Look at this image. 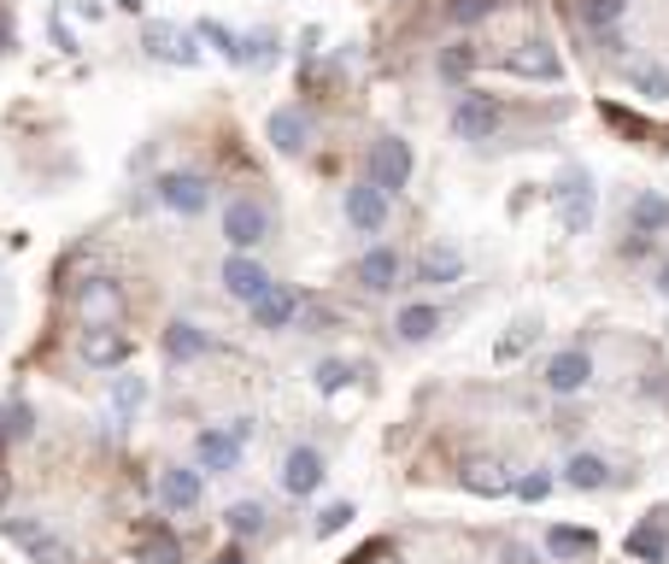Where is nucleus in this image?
I'll return each mask as SVG.
<instances>
[{
  "mask_svg": "<svg viewBox=\"0 0 669 564\" xmlns=\"http://www.w3.org/2000/svg\"><path fill=\"white\" fill-rule=\"evenodd\" d=\"M628 89L658 107V100H669V71H664V65H634V71H628Z\"/></svg>",
  "mask_w": 669,
  "mask_h": 564,
  "instance_id": "nucleus-33",
  "label": "nucleus"
},
{
  "mask_svg": "<svg viewBox=\"0 0 669 564\" xmlns=\"http://www.w3.org/2000/svg\"><path fill=\"white\" fill-rule=\"evenodd\" d=\"M658 295H664V300H669V265H664V270H658Z\"/></svg>",
  "mask_w": 669,
  "mask_h": 564,
  "instance_id": "nucleus-45",
  "label": "nucleus"
},
{
  "mask_svg": "<svg viewBox=\"0 0 669 564\" xmlns=\"http://www.w3.org/2000/svg\"><path fill=\"white\" fill-rule=\"evenodd\" d=\"M564 483H570L576 494H599L611 483V465L599 453H570V465H564Z\"/></svg>",
  "mask_w": 669,
  "mask_h": 564,
  "instance_id": "nucleus-24",
  "label": "nucleus"
},
{
  "mask_svg": "<svg viewBox=\"0 0 669 564\" xmlns=\"http://www.w3.org/2000/svg\"><path fill=\"white\" fill-rule=\"evenodd\" d=\"M265 135H270V147L288 153V159H300L305 147H312V118H305L300 107H277L265 118Z\"/></svg>",
  "mask_w": 669,
  "mask_h": 564,
  "instance_id": "nucleus-15",
  "label": "nucleus"
},
{
  "mask_svg": "<svg viewBox=\"0 0 669 564\" xmlns=\"http://www.w3.org/2000/svg\"><path fill=\"white\" fill-rule=\"evenodd\" d=\"M223 523H230V535L235 541H259L265 535V523H270V511L259 500H235L230 511H223Z\"/></svg>",
  "mask_w": 669,
  "mask_h": 564,
  "instance_id": "nucleus-27",
  "label": "nucleus"
},
{
  "mask_svg": "<svg viewBox=\"0 0 669 564\" xmlns=\"http://www.w3.org/2000/svg\"><path fill=\"white\" fill-rule=\"evenodd\" d=\"M277 54H282L277 30H253L247 36V65H277Z\"/></svg>",
  "mask_w": 669,
  "mask_h": 564,
  "instance_id": "nucleus-38",
  "label": "nucleus"
},
{
  "mask_svg": "<svg viewBox=\"0 0 669 564\" xmlns=\"http://www.w3.org/2000/svg\"><path fill=\"white\" fill-rule=\"evenodd\" d=\"M505 71H511V77H528V82H558V77H564V59H558L553 42L528 36V42H517V47L505 54Z\"/></svg>",
  "mask_w": 669,
  "mask_h": 564,
  "instance_id": "nucleus-7",
  "label": "nucleus"
},
{
  "mask_svg": "<svg viewBox=\"0 0 669 564\" xmlns=\"http://www.w3.org/2000/svg\"><path fill=\"white\" fill-rule=\"evenodd\" d=\"M194 36H200V42H212V47H218V54L230 59V65H247V36L223 30L218 19H200V24H194Z\"/></svg>",
  "mask_w": 669,
  "mask_h": 564,
  "instance_id": "nucleus-29",
  "label": "nucleus"
},
{
  "mask_svg": "<svg viewBox=\"0 0 669 564\" xmlns=\"http://www.w3.org/2000/svg\"><path fill=\"white\" fill-rule=\"evenodd\" d=\"M623 553L640 559V564H664L669 559V511H651L646 523H634L628 541H623Z\"/></svg>",
  "mask_w": 669,
  "mask_h": 564,
  "instance_id": "nucleus-18",
  "label": "nucleus"
},
{
  "mask_svg": "<svg viewBox=\"0 0 669 564\" xmlns=\"http://www.w3.org/2000/svg\"><path fill=\"white\" fill-rule=\"evenodd\" d=\"M500 124H505L500 95H482V89H465V95H458V107H453V135H458V142H488Z\"/></svg>",
  "mask_w": 669,
  "mask_h": 564,
  "instance_id": "nucleus-3",
  "label": "nucleus"
},
{
  "mask_svg": "<svg viewBox=\"0 0 669 564\" xmlns=\"http://www.w3.org/2000/svg\"><path fill=\"white\" fill-rule=\"evenodd\" d=\"M212 564H247V553H235V546H223V553H218Z\"/></svg>",
  "mask_w": 669,
  "mask_h": 564,
  "instance_id": "nucleus-44",
  "label": "nucleus"
},
{
  "mask_svg": "<svg viewBox=\"0 0 669 564\" xmlns=\"http://www.w3.org/2000/svg\"><path fill=\"white\" fill-rule=\"evenodd\" d=\"M142 406H147V376H118V383H112V412H118V423H135Z\"/></svg>",
  "mask_w": 669,
  "mask_h": 564,
  "instance_id": "nucleus-30",
  "label": "nucleus"
},
{
  "mask_svg": "<svg viewBox=\"0 0 669 564\" xmlns=\"http://www.w3.org/2000/svg\"><path fill=\"white\" fill-rule=\"evenodd\" d=\"M312 383L323 388V395H335V388L353 383V365H347V358H323V365L312 371Z\"/></svg>",
  "mask_w": 669,
  "mask_h": 564,
  "instance_id": "nucleus-37",
  "label": "nucleus"
},
{
  "mask_svg": "<svg viewBox=\"0 0 669 564\" xmlns=\"http://www.w3.org/2000/svg\"><path fill=\"white\" fill-rule=\"evenodd\" d=\"M242 447H247V441L235 430H200L194 458H200L205 476H230V471H242Z\"/></svg>",
  "mask_w": 669,
  "mask_h": 564,
  "instance_id": "nucleus-13",
  "label": "nucleus"
},
{
  "mask_svg": "<svg viewBox=\"0 0 669 564\" xmlns=\"http://www.w3.org/2000/svg\"><path fill=\"white\" fill-rule=\"evenodd\" d=\"M270 235H277V218H270L265 200H253V195H235L230 207H223V242H230L235 253H253V247H265Z\"/></svg>",
  "mask_w": 669,
  "mask_h": 564,
  "instance_id": "nucleus-1",
  "label": "nucleus"
},
{
  "mask_svg": "<svg viewBox=\"0 0 669 564\" xmlns=\"http://www.w3.org/2000/svg\"><path fill=\"white\" fill-rule=\"evenodd\" d=\"M546 553H553V559H588L593 553V529L553 523V529H546Z\"/></svg>",
  "mask_w": 669,
  "mask_h": 564,
  "instance_id": "nucleus-28",
  "label": "nucleus"
},
{
  "mask_svg": "<svg viewBox=\"0 0 669 564\" xmlns=\"http://www.w3.org/2000/svg\"><path fill=\"white\" fill-rule=\"evenodd\" d=\"M77 353H82L89 371H124L135 358V335L124 330V323H82Z\"/></svg>",
  "mask_w": 669,
  "mask_h": 564,
  "instance_id": "nucleus-2",
  "label": "nucleus"
},
{
  "mask_svg": "<svg viewBox=\"0 0 669 564\" xmlns=\"http://www.w3.org/2000/svg\"><path fill=\"white\" fill-rule=\"evenodd\" d=\"M500 7H511V0H446V19H453V24H482V19H493V12H500Z\"/></svg>",
  "mask_w": 669,
  "mask_h": 564,
  "instance_id": "nucleus-35",
  "label": "nucleus"
},
{
  "mask_svg": "<svg viewBox=\"0 0 669 564\" xmlns=\"http://www.w3.org/2000/svg\"><path fill=\"white\" fill-rule=\"evenodd\" d=\"M323 476H330V471H323V453H317V447H294V453L282 458V488L294 494V500L317 494V488H323Z\"/></svg>",
  "mask_w": 669,
  "mask_h": 564,
  "instance_id": "nucleus-20",
  "label": "nucleus"
},
{
  "mask_svg": "<svg viewBox=\"0 0 669 564\" xmlns=\"http://www.w3.org/2000/svg\"><path fill=\"white\" fill-rule=\"evenodd\" d=\"M393 330H400V341H428L441 330V312L435 306H405V312L393 318Z\"/></svg>",
  "mask_w": 669,
  "mask_h": 564,
  "instance_id": "nucleus-32",
  "label": "nucleus"
},
{
  "mask_svg": "<svg viewBox=\"0 0 669 564\" xmlns=\"http://www.w3.org/2000/svg\"><path fill=\"white\" fill-rule=\"evenodd\" d=\"M294 318H300V295L288 283H277L259 306H253V323H259V330H294Z\"/></svg>",
  "mask_w": 669,
  "mask_h": 564,
  "instance_id": "nucleus-23",
  "label": "nucleus"
},
{
  "mask_svg": "<svg viewBox=\"0 0 669 564\" xmlns=\"http://www.w3.org/2000/svg\"><path fill=\"white\" fill-rule=\"evenodd\" d=\"M7 488H12V476H7V471H0V506H7Z\"/></svg>",
  "mask_w": 669,
  "mask_h": 564,
  "instance_id": "nucleus-46",
  "label": "nucleus"
},
{
  "mask_svg": "<svg viewBox=\"0 0 669 564\" xmlns=\"http://www.w3.org/2000/svg\"><path fill=\"white\" fill-rule=\"evenodd\" d=\"M0 54H7V30H0Z\"/></svg>",
  "mask_w": 669,
  "mask_h": 564,
  "instance_id": "nucleus-47",
  "label": "nucleus"
},
{
  "mask_svg": "<svg viewBox=\"0 0 669 564\" xmlns=\"http://www.w3.org/2000/svg\"><path fill=\"white\" fill-rule=\"evenodd\" d=\"M200 36L194 30H177V24H147L142 30V47L153 59H165V65H200Z\"/></svg>",
  "mask_w": 669,
  "mask_h": 564,
  "instance_id": "nucleus-14",
  "label": "nucleus"
},
{
  "mask_svg": "<svg viewBox=\"0 0 669 564\" xmlns=\"http://www.w3.org/2000/svg\"><path fill=\"white\" fill-rule=\"evenodd\" d=\"M553 200H558V230H564V235H588L593 207H599V195H593L588 170H570V177H564V183L553 188Z\"/></svg>",
  "mask_w": 669,
  "mask_h": 564,
  "instance_id": "nucleus-5",
  "label": "nucleus"
},
{
  "mask_svg": "<svg viewBox=\"0 0 669 564\" xmlns=\"http://www.w3.org/2000/svg\"><path fill=\"white\" fill-rule=\"evenodd\" d=\"M159 200L170 212H182V218H200L205 207H212V183H205L200 170H165V177H159Z\"/></svg>",
  "mask_w": 669,
  "mask_h": 564,
  "instance_id": "nucleus-8",
  "label": "nucleus"
},
{
  "mask_svg": "<svg viewBox=\"0 0 669 564\" xmlns=\"http://www.w3.org/2000/svg\"><path fill=\"white\" fill-rule=\"evenodd\" d=\"M358 559H365V564H405L400 553H388V546H370V553H358Z\"/></svg>",
  "mask_w": 669,
  "mask_h": 564,
  "instance_id": "nucleus-43",
  "label": "nucleus"
},
{
  "mask_svg": "<svg viewBox=\"0 0 669 564\" xmlns=\"http://www.w3.org/2000/svg\"><path fill=\"white\" fill-rule=\"evenodd\" d=\"M476 47L470 42H453V47H441V82H465L470 71H476Z\"/></svg>",
  "mask_w": 669,
  "mask_h": 564,
  "instance_id": "nucleus-34",
  "label": "nucleus"
},
{
  "mask_svg": "<svg viewBox=\"0 0 669 564\" xmlns=\"http://www.w3.org/2000/svg\"><path fill=\"white\" fill-rule=\"evenodd\" d=\"M30 423H36V412H30L24 400H12L7 412H0V441H24V435H30Z\"/></svg>",
  "mask_w": 669,
  "mask_h": 564,
  "instance_id": "nucleus-36",
  "label": "nucleus"
},
{
  "mask_svg": "<svg viewBox=\"0 0 669 564\" xmlns=\"http://www.w3.org/2000/svg\"><path fill=\"white\" fill-rule=\"evenodd\" d=\"M0 529H7V535L19 541L36 564H77V553L54 535V529H42V523H30V518H0Z\"/></svg>",
  "mask_w": 669,
  "mask_h": 564,
  "instance_id": "nucleus-9",
  "label": "nucleus"
},
{
  "mask_svg": "<svg viewBox=\"0 0 669 564\" xmlns=\"http://www.w3.org/2000/svg\"><path fill=\"white\" fill-rule=\"evenodd\" d=\"M223 288H230L235 300H247V306H259L270 288H277V277H270V270L253 259V253H230V259H223Z\"/></svg>",
  "mask_w": 669,
  "mask_h": 564,
  "instance_id": "nucleus-10",
  "label": "nucleus"
},
{
  "mask_svg": "<svg viewBox=\"0 0 669 564\" xmlns=\"http://www.w3.org/2000/svg\"><path fill=\"white\" fill-rule=\"evenodd\" d=\"M400 270H405V259L393 247H370L365 259H358V288H365V295H393V288H400Z\"/></svg>",
  "mask_w": 669,
  "mask_h": 564,
  "instance_id": "nucleus-19",
  "label": "nucleus"
},
{
  "mask_svg": "<svg viewBox=\"0 0 669 564\" xmlns=\"http://www.w3.org/2000/svg\"><path fill=\"white\" fill-rule=\"evenodd\" d=\"M135 564H182V535L165 523H135Z\"/></svg>",
  "mask_w": 669,
  "mask_h": 564,
  "instance_id": "nucleus-21",
  "label": "nucleus"
},
{
  "mask_svg": "<svg viewBox=\"0 0 669 564\" xmlns=\"http://www.w3.org/2000/svg\"><path fill=\"white\" fill-rule=\"evenodd\" d=\"M347 224H353L358 235H376V230L388 224V195H382L370 177L347 188Z\"/></svg>",
  "mask_w": 669,
  "mask_h": 564,
  "instance_id": "nucleus-17",
  "label": "nucleus"
},
{
  "mask_svg": "<svg viewBox=\"0 0 669 564\" xmlns=\"http://www.w3.org/2000/svg\"><path fill=\"white\" fill-rule=\"evenodd\" d=\"M205 347H212V341H205V330H200V323H170V330H165V358H170V365H188V358H200Z\"/></svg>",
  "mask_w": 669,
  "mask_h": 564,
  "instance_id": "nucleus-25",
  "label": "nucleus"
},
{
  "mask_svg": "<svg viewBox=\"0 0 669 564\" xmlns=\"http://www.w3.org/2000/svg\"><path fill=\"white\" fill-rule=\"evenodd\" d=\"M130 312V295L118 277H82L77 283V318L82 323H124Z\"/></svg>",
  "mask_w": 669,
  "mask_h": 564,
  "instance_id": "nucleus-4",
  "label": "nucleus"
},
{
  "mask_svg": "<svg viewBox=\"0 0 669 564\" xmlns=\"http://www.w3.org/2000/svg\"><path fill=\"white\" fill-rule=\"evenodd\" d=\"M458 483H465L476 500H505V494H517V471H511L505 458H470V465L458 471Z\"/></svg>",
  "mask_w": 669,
  "mask_h": 564,
  "instance_id": "nucleus-11",
  "label": "nucleus"
},
{
  "mask_svg": "<svg viewBox=\"0 0 669 564\" xmlns=\"http://www.w3.org/2000/svg\"><path fill=\"white\" fill-rule=\"evenodd\" d=\"M540 330H535V323H517V330H511V335H500V347H493V358H500V365H505V358H517L523 347H528V341H535Z\"/></svg>",
  "mask_w": 669,
  "mask_h": 564,
  "instance_id": "nucleus-41",
  "label": "nucleus"
},
{
  "mask_svg": "<svg viewBox=\"0 0 669 564\" xmlns=\"http://www.w3.org/2000/svg\"><path fill=\"white\" fill-rule=\"evenodd\" d=\"M628 230L634 235H658V230H669V200L664 195H634V207H628Z\"/></svg>",
  "mask_w": 669,
  "mask_h": 564,
  "instance_id": "nucleus-26",
  "label": "nucleus"
},
{
  "mask_svg": "<svg viewBox=\"0 0 669 564\" xmlns=\"http://www.w3.org/2000/svg\"><path fill=\"white\" fill-rule=\"evenodd\" d=\"M347 523H353V506H347V500H335V506H323V511H317V523H312V529H317V535H341Z\"/></svg>",
  "mask_w": 669,
  "mask_h": 564,
  "instance_id": "nucleus-40",
  "label": "nucleus"
},
{
  "mask_svg": "<svg viewBox=\"0 0 669 564\" xmlns=\"http://www.w3.org/2000/svg\"><path fill=\"white\" fill-rule=\"evenodd\" d=\"M417 283H423V288L465 283V253H458V247H423V253H417Z\"/></svg>",
  "mask_w": 669,
  "mask_h": 564,
  "instance_id": "nucleus-22",
  "label": "nucleus"
},
{
  "mask_svg": "<svg viewBox=\"0 0 669 564\" xmlns=\"http://www.w3.org/2000/svg\"><path fill=\"white\" fill-rule=\"evenodd\" d=\"M200 500H205V471H188V465L159 471V506L165 511H194Z\"/></svg>",
  "mask_w": 669,
  "mask_h": 564,
  "instance_id": "nucleus-16",
  "label": "nucleus"
},
{
  "mask_svg": "<svg viewBox=\"0 0 669 564\" xmlns=\"http://www.w3.org/2000/svg\"><path fill=\"white\" fill-rule=\"evenodd\" d=\"M546 388H553V395H581V388L593 383V353L588 347H564V353H553L546 358Z\"/></svg>",
  "mask_w": 669,
  "mask_h": 564,
  "instance_id": "nucleus-12",
  "label": "nucleus"
},
{
  "mask_svg": "<svg viewBox=\"0 0 669 564\" xmlns=\"http://www.w3.org/2000/svg\"><path fill=\"white\" fill-rule=\"evenodd\" d=\"M546 494H553V471H523V476H517V500L540 506Z\"/></svg>",
  "mask_w": 669,
  "mask_h": 564,
  "instance_id": "nucleus-39",
  "label": "nucleus"
},
{
  "mask_svg": "<svg viewBox=\"0 0 669 564\" xmlns=\"http://www.w3.org/2000/svg\"><path fill=\"white\" fill-rule=\"evenodd\" d=\"M623 7H628V0H581L576 19L588 24V30H599V36H616V24H623Z\"/></svg>",
  "mask_w": 669,
  "mask_h": 564,
  "instance_id": "nucleus-31",
  "label": "nucleus"
},
{
  "mask_svg": "<svg viewBox=\"0 0 669 564\" xmlns=\"http://www.w3.org/2000/svg\"><path fill=\"white\" fill-rule=\"evenodd\" d=\"M505 564H540V559H535V546L511 541V546H505Z\"/></svg>",
  "mask_w": 669,
  "mask_h": 564,
  "instance_id": "nucleus-42",
  "label": "nucleus"
},
{
  "mask_svg": "<svg viewBox=\"0 0 669 564\" xmlns=\"http://www.w3.org/2000/svg\"><path fill=\"white\" fill-rule=\"evenodd\" d=\"M370 183L382 188V195H400L411 183V142H400V135L370 142Z\"/></svg>",
  "mask_w": 669,
  "mask_h": 564,
  "instance_id": "nucleus-6",
  "label": "nucleus"
}]
</instances>
